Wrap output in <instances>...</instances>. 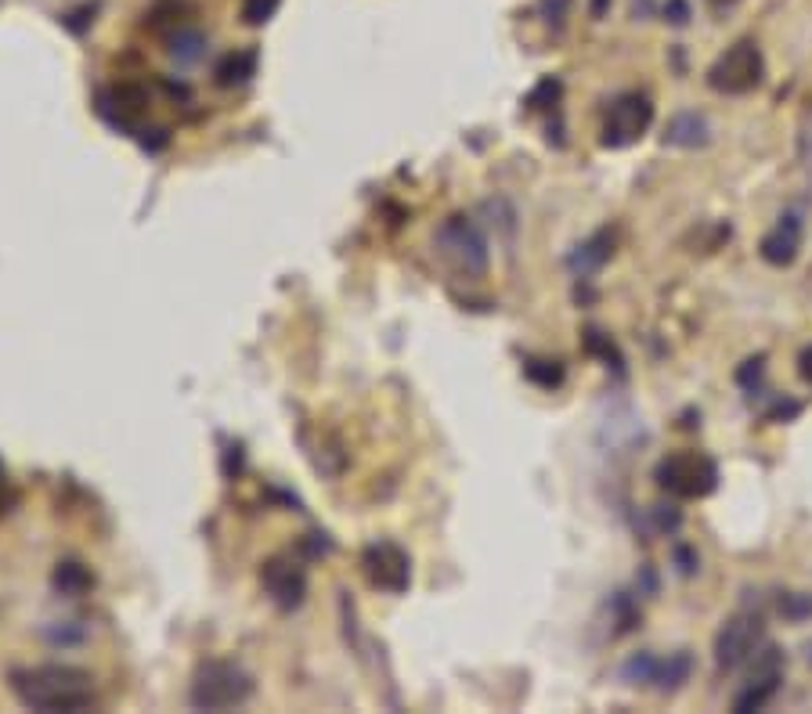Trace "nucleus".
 <instances>
[{
	"label": "nucleus",
	"mask_w": 812,
	"mask_h": 714,
	"mask_svg": "<svg viewBox=\"0 0 812 714\" xmlns=\"http://www.w3.org/2000/svg\"><path fill=\"white\" fill-rule=\"evenodd\" d=\"M585 346H589V354H600L603 361H614V369L621 372V354H618V346L611 343V336H603V332L589 329L585 332Z\"/></svg>",
	"instance_id": "nucleus-21"
},
{
	"label": "nucleus",
	"mask_w": 812,
	"mask_h": 714,
	"mask_svg": "<svg viewBox=\"0 0 812 714\" xmlns=\"http://www.w3.org/2000/svg\"><path fill=\"white\" fill-rule=\"evenodd\" d=\"M282 0H242V22L245 26H264L274 19Z\"/></svg>",
	"instance_id": "nucleus-19"
},
{
	"label": "nucleus",
	"mask_w": 812,
	"mask_h": 714,
	"mask_svg": "<svg viewBox=\"0 0 812 714\" xmlns=\"http://www.w3.org/2000/svg\"><path fill=\"white\" fill-rule=\"evenodd\" d=\"M438 245L448 257V264L459 274L477 279V274L488 271V239L481 235V228H477L470 217H448L438 231Z\"/></svg>",
	"instance_id": "nucleus-6"
},
{
	"label": "nucleus",
	"mask_w": 812,
	"mask_h": 714,
	"mask_svg": "<svg viewBox=\"0 0 812 714\" xmlns=\"http://www.w3.org/2000/svg\"><path fill=\"white\" fill-rule=\"evenodd\" d=\"M253 696V678L235 661H207L188 690V704L196 711H231Z\"/></svg>",
	"instance_id": "nucleus-2"
},
{
	"label": "nucleus",
	"mask_w": 812,
	"mask_h": 714,
	"mask_svg": "<svg viewBox=\"0 0 812 714\" xmlns=\"http://www.w3.org/2000/svg\"><path fill=\"white\" fill-rule=\"evenodd\" d=\"M611 253H614V231L611 228H603V231H597V235L592 239H585L582 245H578V250L571 253V271L574 274H592V271H600L607 260H611Z\"/></svg>",
	"instance_id": "nucleus-13"
},
{
	"label": "nucleus",
	"mask_w": 812,
	"mask_h": 714,
	"mask_svg": "<svg viewBox=\"0 0 812 714\" xmlns=\"http://www.w3.org/2000/svg\"><path fill=\"white\" fill-rule=\"evenodd\" d=\"M560 91H563L560 80H557V77H545V80H542V83L534 87V91L528 94L524 105H528V109H545V105H557V101H560Z\"/></svg>",
	"instance_id": "nucleus-20"
},
{
	"label": "nucleus",
	"mask_w": 812,
	"mask_h": 714,
	"mask_svg": "<svg viewBox=\"0 0 812 714\" xmlns=\"http://www.w3.org/2000/svg\"><path fill=\"white\" fill-rule=\"evenodd\" d=\"M765 80V62L755 40H736L726 54H719L708 69V87L715 94H751Z\"/></svg>",
	"instance_id": "nucleus-4"
},
{
	"label": "nucleus",
	"mask_w": 812,
	"mask_h": 714,
	"mask_svg": "<svg viewBox=\"0 0 812 714\" xmlns=\"http://www.w3.org/2000/svg\"><path fill=\"white\" fill-rule=\"evenodd\" d=\"M654 480L672 499H708L719 487V465L701 451H672L658 462Z\"/></svg>",
	"instance_id": "nucleus-3"
},
{
	"label": "nucleus",
	"mask_w": 812,
	"mask_h": 714,
	"mask_svg": "<svg viewBox=\"0 0 812 714\" xmlns=\"http://www.w3.org/2000/svg\"><path fill=\"white\" fill-rule=\"evenodd\" d=\"M568 11H571V0H542V14L549 26H563Z\"/></svg>",
	"instance_id": "nucleus-24"
},
{
	"label": "nucleus",
	"mask_w": 812,
	"mask_h": 714,
	"mask_svg": "<svg viewBox=\"0 0 812 714\" xmlns=\"http://www.w3.org/2000/svg\"><path fill=\"white\" fill-rule=\"evenodd\" d=\"M765 646V621L755 610H741L733 614L715 635V664L719 672H736L748 661H755V653Z\"/></svg>",
	"instance_id": "nucleus-5"
},
{
	"label": "nucleus",
	"mask_w": 812,
	"mask_h": 714,
	"mask_svg": "<svg viewBox=\"0 0 812 714\" xmlns=\"http://www.w3.org/2000/svg\"><path fill=\"white\" fill-rule=\"evenodd\" d=\"M524 375L531 383H539L542 390H557L563 383V364L549 361V358H528L524 361Z\"/></svg>",
	"instance_id": "nucleus-18"
},
{
	"label": "nucleus",
	"mask_w": 812,
	"mask_h": 714,
	"mask_svg": "<svg viewBox=\"0 0 812 714\" xmlns=\"http://www.w3.org/2000/svg\"><path fill=\"white\" fill-rule=\"evenodd\" d=\"M607 4H611V0H592V14H597V19H600V14L607 11Z\"/></svg>",
	"instance_id": "nucleus-28"
},
{
	"label": "nucleus",
	"mask_w": 812,
	"mask_h": 714,
	"mask_svg": "<svg viewBox=\"0 0 812 714\" xmlns=\"http://www.w3.org/2000/svg\"><path fill=\"white\" fill-rule=\"evenodd\" d=\"M780 682H784V653L776 646H762L755 653V667L744 682V690L733 696V711H762L765 704L780 693Z\"/></svg>",
	"instance_id": "nucleus-8"
},
{
	"label": "nucleus",
	"mask_w": 812,
	"mask_h": 714,
	"mask_svg": "<svg viewBox=\"0 0 812 714\" xmlns=\"http://www.w3.org/2000/svg\"><path fill=\"white\" fill-rule=\"evenodd\" d=\"M361 571H365L372 589L390 592V595L409 592V585H412V563H409V556H404V552L398 545H390V542L369 545L365 556H361Z\"/></svg>",
	"instance_id": "nucleus-9"
},
{
	"label": "nucleus",
	"mask_w": 812,
	"mask_h": 714,
	"mask_svg": "<svg viewBox=\"0 0 812 714\" xmlns=\"http://www.w3.org/2000/svg\"><path fill=\"white\" fill-rule=\"evenodd\" d=\"M799 372H802L805 383H812V346H805V351H802V358H799Z\"/></svg>",
	"instance_id": "nucleus-27"
},
{
	"label": "nucleus",
	"mask_w": 812,
	"mask_h": 714,
	"mask_svg": "<svg viewBox=\"0 0 812 714\" xmlns=\"http://www.w3.org/2000/svg\"><path fill=\"white\" fill-rule=\"evenodd\" d=\"M693 675V657L686 650H675L669 653V657H658V672H654V686L650 690H658V693H675V690H683L686 682Z\"/></svg>",
	"instance_id": "nucleus-14"
},
{
	"label": "nucleus",
	"mask_w": 812,
	"mask_h": 714,
	"mask_svg": "<svg viewBox=\"0 0 812 714\" xmlns=\"http://www.w3.org/2000/svg\"><path fill=\"white\" fill-rule=\"evenodd\" d=\"M762 375H765V354L744 361V369L736 372V383H741L748 393H755V390H762Z\"/></svg>",
	"instance_id": "nucleus-22"
},
{
	"label": "nucleus",
	"mask_w": 812,
	"mask_h": 714,
	"mask_svg": "<svg viewBox=\"0 0 812 714\" xmlns=\"http://www.w3.org/2000/svg\"><path fill=\"white\" fill-rule=\"evenodd\" d=\"M664 14H669V22H672V26H686V19H690L686 0H669V8H664Z\"/></svg>",
	"instance_id": "nucleus-25"
},
{
	"label": "nucleus",
	"mask_w": 812,
	"mask_h": 714,
	"mask_svg": "<svg viewBox=\"0 0 812 714\" xmlns=\"http://www.w3.org/2000/svg\"><path fill=\"white\" fill-rule=\"evenodd\" d=\"M257 72V51H231L221 58V66L213 69V77L221 87H239Z\"/></svg>",
	"instance_id": "nucleus-15"
},
{
	"label": "nucleus",
	"mask_w": 812,
	"mask_h": 714,
	"mask_svg": "<svg viewBox=\"0 0 812 714\" xmlns=\"http://www.w3.org/2000/svg\"><path fill=\"white\" fill-rule=\"evenodd\" d=\"M54 589L69 595V600H80V595H87L94 589V577L87 566L80 563H58V571H54Z\"/></svg>",
	"instance_id": "nucleus-16"
},
{
	"label": "nucleus",
	"mask_w": 812,
	"mask_h": 714,
	"mask_svg": "<svg viewBox=\"0 0 812 714\" xmlns=\"http://www.w3.org/2000/svg\"><path fill=\"white\" fill-rule=\"evenodd\" d=\"M14 696L33 711H87L94 707V678L69 664H40L11 672Z\"/></svg>",
	"instance_id": "nucleus-1"
},
{
	"label": "nucleus",
	"mask_w": 812,
	"mask_h": 714,
	"mask_svg": "<svg viewBox=\"0 0 812 714\" xmlns=\"http://www.w3.org/2000/svg\"><path fill=\"white\" fill-rule=\"evenodd\" d=\"M11 505H14V491H11V484H8V473L0 470V516L11 513Z\"/></svg>",
	"instance_id": "nucleus-26"
},
{
	"label": "nucleus",
	"mask_w": 812,
	"mask_h": 714,
	"mask_svg": "<svg viewBox=\"0 0 812 714\" xmlns=\"http://www.w3.org/2000/svg\"><path fill=\"white\" fill-rule=\"evenodd\" d=\"M664 141L675 144V149H704L712 141V127L701 112H679L664 127Z\"/></svg>",
	"instance_id": "nucleus-12"
},
{
	"label": "nucleus",
	"mask_w": 812,
	"mask_h": 714,
	"mask_svg": "<svg viewBox=\"0 0 812 714\" xmlns=\"http://www.w3.org/2000/svg\"><path fill=\"white\" fill-rule=\"evenodd\" d=\"M202 48H207V37H202L199 29H178V33H173V40H170V54L178 58V62H184V66L199 62Z\"/></svg>",
	"instance_id": "nucleus-17"
},
{
	"label": "nucleus",
	"mask_w": 812,
	"mask_h": 714,
	"mask_svg": "<svg viewBox=\"0 0 812 714\" xmlns=\"http://www.w3.org/2000/svg\"><path fill=\"white\" fill-rule=\"evenodd\" d=\"M780 614H784L788 621L812 617V595H784V600H780Z\"/></svg>",
	"instance_id": "nucleus-23"
},
{
	"label": "nucleus",
	"mask_w": 812,
	"mask_h": 714,
	"mask_svg": "<svg viewBox=\"0 0 812 714\" xmlns=\"http://www.w3.org/2000/svg\"><path fill=\"white\" fill-rule=\"evenodd\" d=\"M650 123H654V101L640 91H629L611 101V109H607V120H603V149H629V144L640 141Z\"/></svg>",
	"instance_id": "nucleus-7"
},
{
	"label": "nucleus",
	"mask_w": 812,
	"mask_h": 714,
	"mask_svg": "<svg viewBox=\"0 0 812 714\" xmlns=\"http://www.w3.org/2000/svg\"><path fill=\"white\" fill-rule=\"evenodd\" d=\"M799 250H802V217L799 213H784L759 242L762 260L773 268L794 264V260H799Z\"/></svg>",
	"instance_id": "nucleus-11"
},
{
	"label": "nucleus",
	"mask_w": 812,
	"mask_h": 714,
	"mask_svg": "<svg viewBox=\"0 0 812 714\" xmlns=\"http://www.w3.org/2000/svg\"><path fill=\"white\" fill-rule=\"evenodd\" d=\"M712 4H736V0H712Z\"/></svg>",
	"instance_id": "nucleus-29"
},
{
	"label": "nucleus",
	"mask_w": 812,
	"mask_h": 714,
	"mask_svg": "<svg viewBox=\"0 0 812 714\" xmlns=\"http://www.w3.org/2000/svg\"><path fill=\"white\" fill-rule=\"evenodd\" d=\"M809 664H812V643H809Z\"/></svg>",
	"instance_id": "nucleus-30"
},
{
	"label": "nucleus",
	"mask_w": 812,
	"mask_h": 714,
	"mask_svg": "<svg viewBox=\"0 0 812 714\" xmlns=\"http://www.w3.org/2000/svg\"><path fill=\"white\" fill-rule=\"evenodd\" d=\"M260 581H264V592L279 610H297L303 595H308V571L293 556L268 560L264 571H260Z\"/></svg>",
	"instance_id": "nucleus-10"
}]
</instances>
